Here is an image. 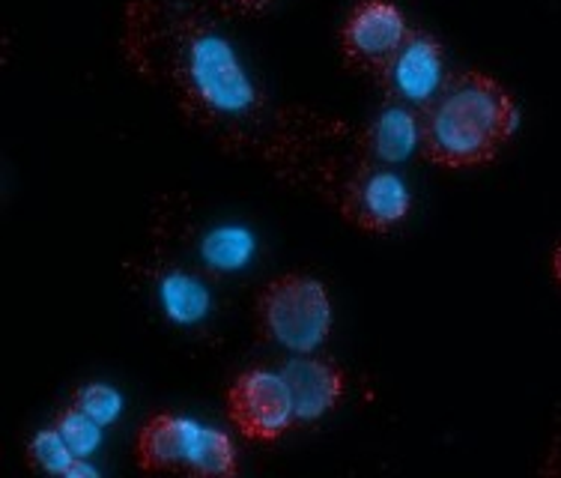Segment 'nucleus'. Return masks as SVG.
Returning <instances> with one entry per match:
<instances>
[{"label":"nucleus","mask_w":561,"mask_h":478,"mask_svg":"<svg viewBox=\"0 0 561 478\" xmlns=\"http://www.w3.org/2000/svg\"><path fill=\"white\" fill-rule=\"evenodd\" d=\"M204 428L176 413H156L140 424L135 460L144 473H183L188 476Z\"/></svg>","instance_id":"1a4fd4ad"},{"label":"nucleus","mask_w":561,"mask_h":478,"mask_svg":"<svg viewBox=\"0 0 561 478\" xmlns=\"http://www.w3.org/2000/svg\"><path fill=\"white\" fill-rule=\"evenodd\" d=\"M84 416H90L93 422H99L102 428L111 422H117L119 410H123V398H119L117 389H111L105 383H84L72 391V401Z\"/></svg>","instance_id":"dca6fc26"},{"label":"nucleus","mask_w":561,"mask_h":478,"mask_svg":"<svg viewBox=\"0 0 561 478\" xmlns=\"http://www.w3.org/2000/svg\"><path fill=\"white\" fill-rule=\"evenodd\" d=\"M278 374L290 391L296 428H311V424L323 422L325 416L335 413L344 401L346 371L335 358L299 353L296 358H287Z\"/></svg>","instance_id":"6e6552de"},{"label":"nucleus","mask_w":561,"mask_h":478,"mask_svg":"<svg viewBox=\"0 0 561 478\" xmlns=\"http://www.w3.org/2000/svg\"><path fill=\"white\" fill-rule=\"evenodd\" d=\"M260 341L290 353H317L332 335V296L305 272H284L263 284L254 303Z\"/></svg>","instance_id":"7ed1b4c3"},{"label":"nucleus","mask_w":561,"mask_h":478,"mask_svg":"<svg viewBox=\"0 0 561 478\" xmlns=\"http://www.w3.org/2000/svg\"><path fill=\"white\" fill-rule=\"evenodd\" d=\"M552 278H556V284L561 287V242L556 246V251H552Z\"/></svg>","instance_id":"a211bd4d"},{"label":"nucleus","mask_w":561,"mask_h":478,"mask_svg":"<svg viewBox=\"0 0 561 478\" xmlns=\"http://www.w3.org/2000/svg\"><path fill=\"white\" fill-rule=\"evenodd\" d=\"M379 90L386 102H400L421 111L445 84V45L424 27H410L403 43L391 52L377 72Z\"/></svg>","instance_id":"423d86ee"},{"label":"nucleus","mask_w":561,"mask_h":478,"mask_svg":"<svg viewBox=\"0 0 561 478\" xmlns=\"http://www.w3.org/2000/svg\"><path fill=\"white\" fill-rule=\"evenodd\" d=\"M225 407L230 424L251 443H278L290 428H296L290 391L280 374L270 368L242 371L227 386Z\"/></svg>","instance_id":"39448f33"},{"label":"nucleus","mask_w":561,"mask_h":478,"mask_svg":"<svg viewBox=\"0 0 561 478\" xmlns=\"http://www.w3.org/2000/svg\"><path fill=\"white\" fill-rule=\"evenodd\" d=\"M24 460H27V467L33 473L69 478V469L78 460V455L66 446V440L57 434V428L51 424V428H45V431L31 436V443L24 448Z\"/></svg>","instance_id":"4468645a"},{"label":"nucleus","mask_w":561,"mask_h":478,"mask_svg":"<svg viewBox=\"0 0 561 478\" xmlns=\"http://www.w3.org/2000/svg\"><path fill=\"white\" fill-rule=\"evenodd\" d=\"M251 251H254V239H251L249 230L242 228L209 230L201 242L204 266L209 272L239 270L251 258Z\"/></svg>","instance_id":"ddd939ff"},{"label":"nucleus","mask_w":561,"mask_h":478,"mask_svg":"<svg viewBox=\"0 0 561 478\" xmlns=\"http://www.w3.org/2000/svg\"><path fill=\"white\" fill-rule=\"evenodd\" d=\"M407 33L410 24L394 0H358L341 24V55L353 69L377 72Z\"/></svg>","instance_id":"0eeeda50"},{"label":"nucleus","mask_w":561,"mask_h":478,"mask_svg":"<svg viewBox=\"0 0 561 478\" xmlns=\"http://www.w3.org/2000/svg\"><path fill=\"white\" fill-rule=\"evenodd\" d=\"M55 428L78 457H90L102 443V424L81 413L76 403H66L64 410H57Z\"/></svg>","instance_id":"2eb2a0df"},{"label":"nucleus","mask_w":561,"mask_h":478,"mask_svg":"<svg viewBox=\"0 0 561 478\" xmlns=\"http://www.w3.org/2000/svg\"><path fill=\"white\" fill-rule=\"evenodd\" d=\"M221 3L233 15H254V12H263L266 7H272L275 0H221Z\"/></svg>","instance_id":"f3484780"},{"label":"nucleus","mask_w":561,"mask_h":478,"mask_svg":"<svg viewBox=\"0 0 561 478\" xmlns=\"http://www.w3.org/2000/svg\"><path fill=\"white\" fill-rule=\"evenodd\" d=\"M419 114L421 152L439 168L493 162L519 120L514 96L481 69L448 72L439 93Z\"/></svg>","instance_id":"f03ea898"},{"label":"nucleus","mask_w":561,"mask_h":478,"mask_svg":"<svg viewBox=\"0 0 561 478\" xmlns=\"http://www.w3.org/2000/svg\"><path fill=\"white\" fill-rule=\"evenodd\" d=\"M421 147V114L410 105L386 102L382 109L358 126L356 156L362 162L398 164Z\"/></svg>","instance_id":"9d476101"},{"label":"nucleus","mask_w":561,"mask_h":478,"mask_svg":"<svg viewBox=\"0 0 561 478\" xmlns=\"http://www.w3.org/2000/svg\"><path fill=\"white\" fill-rule=\"evenodd\" d=\"M230 22L233 12L221 0H129L123 55L221 150L266 164L280 183L335 204L358 162V126L278 102L239 52Z\"/></svg>","instance_id":"f257e3e1"},{"label":"nucleus","mask_w":561,"mask_h":478,"mask_svg":"<svg viewBox=\"0 0 561 478\" xmlns=\"http://www.w3.org/2000/svg\"><path fill=\"white\" fill-rule=\"evenodd\" d=\"M239 473L237 443L216 428H204L201 443H197L195 460L188 476L197 478H233Z\"/></svg>","instance_id":"f8f14e48"},{"label":"nucleus","mask_w":561,"mask_h":478,"mask_svg":"<svg viewBox=\"0 0 561 478\" xmlns=\"http://www.w3.org/2000/svg\"><path fill=\"white\" fill-rule=\"evenodd\" d=\"M332 207L365 234H389L407 221L412 209L410 185L389 164L358 159L344 177Z\"/></svg>","instance_id":"20e7f679"},{"label":"nucleus","mask_w":561,"mask_h":478,"mask_svg":"<svg viewBox=\"0 0 561 478\" xmlns=\"http://www.w3.org/2000/svg\"><path fill=\"white\" fill-rule=\"evenodd\" d=\"M159 303H162L164 315L176 323H183V327L204 320L206 311H209L206 287L185 270L164 272L162 282H159Z\"/></svg>","instance_id":"9b49d317"}]
</instances>
